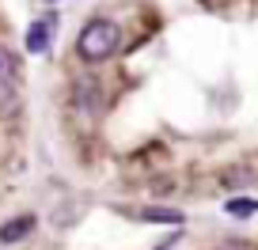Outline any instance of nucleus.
<instances>
[{"instance_id": "nucleus-5", "label": "nucleus", "mask_w": 258, "mask_h": 250, "mask_svg": "<svg viewBox=\"0 0 258 250\" xmlns=\"http://www.w3.org/2000/svg\"><path fill=\"white\" fill-rule=\"evenodd\" d=\"M137 220H145V224H175V227H182V212L178 209H156V205H145V209L137 212Z\"/></svg>"}, {"instance_id": "nucleus-1", "label": "nucleus", "mask_w": 258, "mask_h": 250, "mask_svg": "<svg viewBox=\"0 0 258 250\" xmlns=\"http://www.w3.org/2000/svg\"><path fill=\"white\" fill-rule=\"evenodd\" d=\"M121 46V27L114 23V19H91L88 27L80 31V38H76V53L88 61V65H99V61H106V57H114Z\"/></svg>"}, {"instance_id": "nucleus-4", "label": "nucleus", "mask_w": 258, "mask_h": 250, "mask_svg": "<svg viewBox=\"0 0 258 250\" xmlns=\"http://www.w3.org/2000/svg\"><path fill=\"white\" fill-rule=\"evenodd\" d=\"M34 231V216H16L8 224H0V242H19Z\"/></svg>"}, {"instance_id": "nucleus-3", "label": "nucleus", "mask_w": 258, "mask_h": 250, "mask_svg": "<svg viewBox=\"0 0 258 250\" xmlns=\"http://www.w3.org/2000/svg\"><path fill=\"white\" fill-rule=\"evenodd\" d=\"M0 88H19V57L0 42Z\"/></svg>"}, {"instance_id": "nucleus-2", "label": "nucleus", "mask_w": 258, "mask_h": 250, "mask_svg": "<svg viewBox=\"0 0 258 250\" xmlns=\"http://www.w3.org/2000/svg\"><path fill=\"white\" fill-rule=\"evenodd\" d=\"M53 27H57L53 16L34 19L31 31H27V49H31V53H46V49H49V38H53Z\"/></svg>"}, {"instance_id": "nucleus-6", "label": "nucleus", "mask_w": 258, "mask_h": 250, "mask_svg": "<svg viewBox=\"0 0 258 250\" xmlns=\"http://www.w3.org/2000/svg\"><path fill=\"white\" fill-rule=\"evenodd\" d=\"M250 212H258V197H232L228 201V216H250Z\"/></svg>"}]
</instances>
